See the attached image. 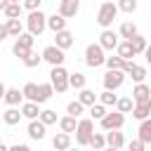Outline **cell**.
Masks as SVG:
<instances>
[{
	"mask_svg": "<svg viewBox=\"0 0 151 151\" xmlns=\"http://www.w3.org/2000/svg\"><path fill=\"white\" fill-rule=\"evenodd\" d=\"M7 2H9V0H0V12L5 9V5H7Z\"/></svg>",
	"mask_w": 151,
	"mask_h": 151,
	"instance_id": "c3c4849f",
	"label": "cell"
},
{
	"mask_svg": "<svg viewBox=\"0 0 151 151\" xmlns=\"http://www.w3.org/2000/svg\"><path fill=\"white\" fill-rule=\"evenodd\" d=\"M132 118H137V120H144V118H149L151 116V101H144V104H132Z\"/></svg>",
	"mask_w": 151,
	"mask_h": 151,
	"instance_id": "44dd1931",
	"label": "cell"
},
{
	"mask_svg": "<svg viewBox=\"0 0 151 151\" xmlns=\"http://www.w3.org/2000/svg\"><path fill=\"white\" fill-rule=\"evenodd\" d=\"M33 42H35V38H33L28 31H21V33L17 35L14 45H12V54H14V57H19V59H24V57L33 50Z\"/></svg>",
	"mask_w": 151,
	"mask_h": 151,
	"instance_id": "277c9868",
	"label": "cell"
},
{
	"mask_svg": "<svg viewBox=\"0 0 151 151\" xmlns=\"http://www.w3.org/2000/svg\"><path fill=\"white\" fill-rule=\"evenodd\" d=\"M26 134H28L33 142H42L45 134H47V125L40 123L38 118H31V120H28V127H26Z\"/></svg>",
	"mask_w": 151,
	"mask_h": 151,
	"instance_id": "7c38bea8",
	"label": "cell"
},
{
	"mask_svg": "<svg viewBox=\"0 0 151 151\" xmlns=\"http://www.w3.org/2000/svg\"><path fill=\"white\" fill-rule=\"evenodd\" d=\"M7 38H9V33H7L5 24H0V42H2V40H7Z\"/></svg>",
	"mask_w": 151,
	"mask_h": 151,
	"instance_id": "f6af8a7d",
	"label": "cell"
},
{
	"mask_svg": "<svg viewBox=\"0 0 151 151\" xmlns=\"http://www.w3.org/2000/svg\"><path fill=\"white\" fill-rule=\"evenodd\" d=\"M21 12H24V7H21V2H7L5 5V9H2V14L7 17V19H21Z\"/></svg>",
	"mask_w": 151,
	"mask_h": 151,
	"instance_id": "f1b7e54d",
	"label": "cell"
},
{
	"mask_svg": "<svg viewBox=\"0 0 151 151\" xmlns=\"http://www.w3.org/2000/svg\"><path fill=\"white\" fill-rule=\"evenodd\" d=\"M116 54H118V57H123L125 61H127V59H132V57H137V54H134V50H132V45H130V40H118V45H116Z\"/></svg>",
	"mask_w": 151,
	"mask_h": 151,
	"instance_id": "603a6c76",
	"label": "cell"
},
{
	"mask_svg": "<svg viewBox=\"0 0 151 151\" xmlns=\"http://www.w3.org/2000/svg\"><path fill=\"white\" fill-rule=\"evenodd\" d=\"M21 61H24V66H26V68H38V66H40V61H42V57H40L38 52H33V50H31Z\"/></svg>",
	"mask_w": 151,
	"mask_h": 151,
	"instance_id": "d6a6232c",
	"label": "cell"
},
{
	"mask_svg": "<svg viewBox=\"0 0 151 151\" xmlns=\"http://www.w3.org/2000/svg\"><path fill=\"white\" fill-rule=\"evenodd\" d=\"M12 151H28V144H14Z\"/></svg>",
	"mask_w": 151,
	"mask_h": 151,
	"instance_id": "bcb514c9",
	"label": "cell"
},
{
	"mask_svg": "<svg viewBox=\"0 0 151 151\" xmlns=\"http://www.w3.org/2000/svg\"><path fill=\"white\" fill-rule=\"evenodd\" d=\"M76 120L78 118H73V116H64V118H57V123H59V130L61 132H68V134H73V130H76Z\"/></svg>",
	"mask_w": 151,
	"mask_h": 151,
	"instance_id": "1f68e13d",
	"label": "cell"
},
{
	"mask_svg": "<svg viewBox=\"0 0 151 151\" xmlns=\"http://www.w3.org/2000/svg\"><path fill=\"white\" fill-rule=\"evenodd\" d=\"M50 83H52V87H54L57 94H64L68 90V71L64 68V64L50 68Z\"/></svg>",
	"mask_w": 151,
	"mask_h": 151,
	"instance_id": "7a4b0ae2",
	"label": "cell"
},
{
	"mask_svg": "<svg viewBox=\"0 0 151 151\" xmlns=\"http://www.w3.org/2000/svg\"><path fill=\"white\" fill-rule=\"evenodd\" d=\"M78 101H80L83 106H90V104H94V101H97V92H94V90H90V87L85 85V87H80V90H78Z\"/></svg>",
	"mask_w": 151,
	"mask_h": 151,
	"instance_id": "d4e9b609",
	"label": "cell"
},
{
	"mask_svg": "<svg viewBox=\"0 0 151 151\" xmlns=\"http://www.w3.org/2000/svg\"><path fill=\"white\" fill-rule=\"evenodd\" d=\"M2 94H5V83L0 80V99H2Z\"/></svg>",
	"mask_w": 151,
	"mask_h": 151,
	"instance_id": "7dc6e473",
	"label": "cell"
},
{
	"mask_svg": "<svg viewBox=\"0 0 151 151\" xmlns=\"http://www.w3.org/2000/svg\"><path fill=\"white\" fill-rule=\"evenodd\" d=\"M76 144L78 146H87V142H90V134L94 132V120L87 116V118H78L76 120Z\"/></svg>",
	"mask_w": 151,
	"mask_h": 151,
	"instance_id": "3957f363",
	"label": "cell"
},
{
	"mask_svg": "<svg viewBox=\"0 0 151 151\" xmlns=\"http://www.w3.org/2000/svg\"><path fill=\"white\" fill-rule=\"evenodd\" d=\"M83 111H85V106H83L78 99H73V101H68V104H66V113H68V116H73V118H80V116H83Z\"/></svg>",
	"mask_w": 151,
	"mask_h": 151,
	"instance_id": "8d00e7d4",
	"label": "cell"
},
{
	"mask_svg": "<svg viewBox=\"0 0 151 151\" xmlns=\"http://www.w3.org/2000/svg\"><path fill=\"white\" fill-rule=\"evenodd\" d=\"M116 7H118V12H125V14H132V12H137V7H139V2H137V0H118V2H116Z\"/></svg>",
	"mask_w": 151,
	"mask_h": 151,
	"instance_id": "d590c367",
	"label": "cell"
},
{
	"mask_svg": "<svg viewBox=\"0 0 151 151\" xmlns=\"http://www.w3.org/2000/svg\"><path fill=\"white\" fill-rule=\"evenodd\" d=\"M71 144H73V139H71L68 132H57V134L52 137V146H54L57 151H66V149H71Z\"/></svg>",
	"mask_w": 151,
	"mask_h": 151,
	"instance_id": "ffe728a7",
	"label": "cell"
},
{
	"mask_svg": "<svg viewBox=\"0 0 151 151\" xmlns=\"http://www.w3.org/2000/svg\"><path fill=\"white\" fill-rule=\"evenodd\" d=\"M130 40V45H132V50H134V54H144V50L149 47V42H146V38L142 35V33H134L132 38H127Z\"/></svg>",
	"mask_w": 151,
	"mask_h": 151,
	"instance_id": "83f0119b",
	"label": "cell"
},
{
	"mask_svg": "<svg viewBox=\"0 0 151 151\" xmlns=\"http://www.w3.org/2000/svg\"><path fill=\"white\" fill-rule=\"evenodd\" d=\"M97 99H99V104H104V106H113L116 99H118V94H113V90H104L101 94H97Z\"/></svg>",
	"mask_w": 151,
	"mask_h": 151,
	"instance_id": "ab89813d",
	"label": "cell"
},
{
	"mask_svg": "<svg viewBox=\"0 0 151 151\" xmlns=\"http://www.w3.org/2000/svg\"><path fill=\"white\" fill-rule=\"evenodd\" d=\"M2 101H5L7 106H19V104L24 101V94H21V90H19V87H5Z\"/></svg>",
	"mask_w": 151,
	"mask_h": 151,
	"instance_id": "ac0fdd59",
	"label": "cell"
},
{
	"mask_svg": "<svg viewBox=\"0 0 151 151\" xmlns=\"http://www.w3.org/2000/svg\"><path fill=\"white\" fill-rule=\"evenodd\" d=\"M87 85V78H85V73H80V71H76V73H68V87H73V90H80V87H85Z\"/></svg>",
	"mask_w": 151,
	"mask_h": 151,
	"instance_id": "4dcf8cb0",
	"label": "cell"
},
{
	"mask_svg": "<svg viewBox=\"0 0 151 151\" xmlns=\"http://www.w3.org/2000/svg\"><path fill=\"white\" fill-rule=\"evenodd\" d=\"M40 57H42V61H47L50 66H59V64H64V59H66L64 50L57 47V45H47V47L40 52Z\"/></svg>",
	"mask_w": 151,
	"mask_h": 151,
	"instance_id": "30bf717a",
	"label": "cell"
},
{
	"mask_svg": "<svg viewBox=\"0 0 151 151\" xmlns=\"http://www.w3.org/2000/svg\"><path fill=\"white\" fill-rule=\"evenodd\" d=\"M52 94H54V87H52L50 80H47V83H38V99H35L38 104H45Z\"/></svg>",
	"mask_w": 151,
	"mask_h": 151,
	"instance_id": "cb8c5ba5",
	"label": "cell"
},
{
	"mask_svg": "<svg viewBox=\"0 0 151 151\" xmlns=\"http://www.w3.org/2000/svg\"><path fill=\"white\" fill-rule=\"evenodd\" d=\"M66 21H68V19H66V17H61V14L57 12V14H50V17L45 19V26H47L52 33H57V31L66 28Z\"/></svg>",
	"mask_w": 151,
	"mask_h": 151,
	"instance_id": "d6986e66",
	"label": "cell"
},
{
	"mask_svg": "<svg viewBox=\"0 0 151 151\" xmlns=\"http://www.w3.org/2000/svg\"><path fill=\"white\" fill-rule=\"evenodd\" d=\"M132 104H134L132 97H118L113 106H116V111H120V113H130V111H132Z\"/></svg>",
	"mask_w": 151,
	"mask_h": 151,
	"instance_id": "e575fe53",
	"label": "cell"
},
{
	"mask_svg": "<svg viewBox=\"0 0 151 151\" xmlns=\"http://www.w3.org/2000/svg\"><path fill=\"white\" fill-rule=\"evenodd\" d=\"M118 40H120V35L109 26V28H101V33H99V45L104 47V52H113L116 50V45H118Z\"/></svg>",
	"mask_w": 151,
	"mask_h": 151,
	"instance_id": "8fae6325",
	"label": "cell"
},
{
	"mask_svg": "<svg viewBox=\"0 0 151 151\" xmlns=\"http://www.w3.org/2000/svg\"><path fill=\"white\" fill-rule=\"evenodd\" d=\"M21 94H24V99L35 101V99H38V83H26V85L21 87Z\"/></svg>",
	"mask_w": 151,
	"mask_h": 151,
	"instance_id": "836d02e7",
	"label": "cell"
},
{
	"mask_svg": "<svg viewBox=\"0 0 151 151\" xmlns=\"http://www.w3.org/2000/svg\"><path fill=\"white\" fill-rule=\"evenodd\" d=\"M116 17H118L116 2H101V5H99V9H97V24H99L101 28L113 26V19H116Z\"/></svg>",
	"mask_w": 151,
	"mask_h": 151,
	"instance_id": "8992f818",
	"label": "cell"
},
{
	"mask_svg": "<svg viewBox=\"0 0 151 151\" xmlns=\"http://www.w3.org/2000/svg\"><path fill=\"white\" fill-rule=\"evenodd\" d=\"M9 2H19V0H9Z\"/></svg>",
	"mask_w": 151,
	"mask_h": 151,
	"instance_id": "681fc988",
	"label": "cell"
},
{
	"mask_svg": "<svg viewBox=\"0 0 151 151\" xmlns=\"http://www.w3.org/2000/svg\"><path fill=\"white\" fill-rule=\"evenodd\" d=\"M123 64H125V59L118 57V54H111V57L104 59V66H106V68H123Z\"/></svg>",
	"mask_w": 151,
	"mask_h": 151,
	"instance_id": "60d3db41",
	"label": "cell"
},
{
	"mask_svg": "<svg viewBox=\"0 0 151 151\" xmlns=\"http://www.w3.org/2000/svg\"><path fill=\"white\" fill-rule=\"evenodd\" d=\"M104 59H106V52H104V47H101L99 42H90V45L85 47V64H87L90 68L104 66Z\"/></svg>",
	"mask_w": 151,
	"mask_h": 151,
	"instance_id": "5b68a950",
	"label": "cell"
},
{
	"mask_svg": "<svg viewBox=\"0 0 151 151\" xmlns=\"http://www.w3.org/2000/svg\"><path fill=\"white\" fill-rule=\"evenodd\" d=\"M104 139H106V146L113 149V151L125 146V137H123L120 130H104Z\"/></svg>",
	"mask_w": 151,
	"mask_h": 151,
	"instance_id": "5bb4252c",
	"label": "cell"
},
{
	"mask_svg": "<svg viewBox=\"0 0 151 151\" xmlns=\"http://www.w3.org/2000/svg\"><path fill=\"white\" fill-rule=\"evenodd\" d=\"M132 101L134 104H144V101H151V87L142 80V83H134L132 87Z\"/></svg>",
	"mask_w": 151,
	"mask_h": 151,
	"instance_id": "4fadbf2b",
	"label": "cell"
},
{
	"mask_svg": "<svg viewBox=\"0 0 151 151\" xmlns=\"http://www.w3.org/2000/svg\"><path fill=\"white\" fill-rule=\"evenodd\" d=\"M19 111H21V118L31 120V118H38V113H40V104H38V101H28V99H24V101L19 104Z\"/></svg>",
	"mask_w": 151,
	"mask_h": 151,
	"instance_id": "2e32d148",
	"label": "cell"
},
{
	"mask_svg": "<svg viewBox=\"0 0 151 151\" xmlns=\"http://www.w3.org/2000/svg\"><path fill=\"white\" fill-rule=\"evenodd\" d=\"M45 19H47V14H45L42 9H31L28 17H26V31H28L33 38L42 35V31L47 28V26H45Z\"/></svg>",
	"mask_w": 151,
	"mask_h": 151,
	"instance_id": "6da1fadb",
	"label": "cell"
},
{
	"mask_svg": "<svg viewBox=\"0 0 151 151\" xmlns=\"http://www.w3.org/2000/svg\"><path fill=\"white\" fill-rule=\"evenodd\" d=\"M2 120H5V125H19V120H21L19 106H7V111L2 113Z\"/></svg>",
	"mask_w": 151,
	"mask_h": 151,
	"instance_id": "484cf974",
	"label": "cell"
},
{
	"mask_svg": "<svg viewBox=\"0 0 151 151\" xmlns=\"http://www.w3.org/2000/svg\"><path fill=\"white\" fill-rule=\"evenodd\" d=\"M101 83H104V90H113V92L120 90L123 83H125V73H123V68H109V71L104 73Z\"/></svg>",
	"mask_w": 151,
	"mask_h": 151,
	"instance_id": "ba28073f",
	"label": "cell"
},
{
	"mask_svg": "<svg viewBox=\"0 0 151 151\" xmlns=\"http://www.w3.org/2000/svg\"><path fill=\"white\" fill-rule=\"evenodd\" d=\"M5 28H7L9 38H17V35L24 31V24H21V19L17 17V19H7V21H5Z\"/></svg>",
	"mask_w": 151,
	"mask_h": 151,
	"instance_id": "f546056e",
	"label": "cell"
},
{
	"mask_svg": "<svg viewBox=\"0 0 151 151\" xmlns=\"http://www.w3.org/2000/svg\"><path fill=\"white\" fill-rule=\"evenodd\" d=\"M54 45H57V47H61V50L66 52V50L73 45V33H71L68 28H61V31H57V33H54Z\"/></svg>",
	"mask_w": 151,
	"mask_h": 151,
	"instance_id": "e0dca14e",
	"label": "cell"
},
{
	"mask_svg": "<svg viewBox=\"0 0 151 151\" xmlns=\"http://www.w3.org/2000/svg\"><path fill=\"white\" fill-rule=\"evenodd\" d=\"M38 120H40V123H45V125L50 127V125H54V123H57V111L45 109V111H40V113H38Z\"/></svg>",
	"mask_w": 151,
	"mask_h": 151,
	"instance_id": "74e56055",
	"label": "cell"
},
{
	"mask_svg": "<svg viewBox=\"0 0 151 151\" xmlns=\"http://www.w3.org/2000/svg\"><path fill=\"white\" fill-rule=\"evenodd\" d=\"M104 113H106V106H104V104H99V101L90 104V118H92V120H99Z\"/></svg>",
	"mask_w": 151,
	"mask_h": 151,
	"instance_id": "b9f144b4",
	"label": "cell"
},
{
	"mask_svg": "<svg viewBox=\"0 0 151 151\" xmlns=\"http://www.w3.org/2000/svg\"><path fill=\"white\" fill-rule=\"evenodd\" d=\"M57 12L61 17H66V19H73L80 12V0H59V9Z\"/></svg>",
	"mask_w": 151,
	"mask_h": 151,
	"instance_id": "9a60e30c",
	"label": "cell"
},
{
	"mask_svg": "<svg viewBox=\"0 0 151 151\" xmlns=\"http://www.w3.org/2000/svg\"><path fill=\"white\" fill-rule=\"evenodd\" d=\"M127 149H130V151H144V149H146V144L137 137V139H132V142L127 144Z\"/></svg>",
	"mask_w": 151,
	"mask_h": 151,
	"instance_id": "7bdbcfd3",
	"label": "cell"
},
{
	"mask_svg": "<svg viewBox=\"0 0 151 151\" xmlns=\"http://www.w3.org/2000/svg\"><path fill=\"white\" fill-rule=\"evenodd\" d=\"M137 132H139V139L149 146V144H151V116L144 118V120H139V130H137Z\"/></svg>",
	"mask_w": 151,
	"mask_h": 151,
	"instance_id": "4316f807",
	"label": "cell"
},
{
	"mask_svg": "<svg viewBox=\"0 0 151 151\" xmlns=\"http://www.w3.org/2000/svg\"><path fill=\"white\" fill-rule=\"evenodd\" d=\"M99 125H101V130H123L125 113H120V111H106L99 118Z\"/></svg>",
	"mask_w": 151,
	"mask_h": 151,
	"instance_id": "52a82bcc",
	"label": "cell"
},
{
	"mask_svg": "<svg viewBox=\"0 0 151 151\" xmlns=\"http://www.w3.org/2000/svg\"><path fill=\"white\" fill-rule=\"evenodd\" d=\"M123 40H127V38H132L134 33H139V28H137V24L134 21H123L120 26H118V31H116Z\"/></svg>",
	"mask_w": 151,
	"mask_h": 151,
	"instance_id": "7402d4cb",
	"label": "cell"
},
{
	"mask_svg": "<svg viewBox=\"0 0 151 151\" xmlns=\"http://www.w3.org/2000/svg\"><path fill=\"white\" fill-rule=\"evenodd\" d=\"M123 73H125V78H132V83H142V80H146V66L134 64L132 59H127V61L123 64Z\"/></svg>",
	"mask_w": 151,
	"mask_h": 151,
	"instance_id": "9c48e42d",
	"label": "cell"
},
{
	"mask_svg": "<svg viewBox=\"0 0 151 151\" xmlns=\"http://www.w3.org/2000/svg\"><path fill=\"white\" fill-rule=\"evenodd\" d=\"M40 5H42V0H24V2H21V7L28 9V12H31V9H40Z\"/></svg>",
	"mask_w": 151,
	"mask_h": 151,
	"instance_id": "ee69618b",
	"label": "cell"
},
{
	"mask_svg": "<svg viewBox=\"0 0 151 151\" xmlns=\"http://www.w3.org/2000/svg\"><path fill=\"white\" fill-rule=\"evenodd\" d=\"M87 146H92V149H104L106 146V139H104V132H92L90 134V142H87Z\"/></svg>",
	"mask_w": 151,
	"mask_h": 151,
	"instance_id": "f35d334b",
	"label": "cell"
}]
</instances>
